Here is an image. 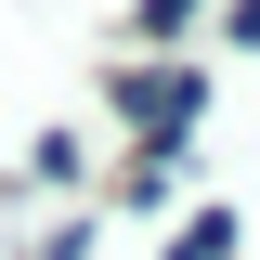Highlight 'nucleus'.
I'll list each match as a JSON object with an SVG mask.
<instances>
[{
  "instance_id": "1",
  "label": "nucleus",
  "mask_w": 260,
  "mask_h": 260,
  "mask_svg": "<svg viewBox=\"0 0 260 260\" xmlns=\"http://www.w3.org/2000/svg\"><path fill=\"white\" fill-rule=\"evenodd\" d=\"M117 117L143 130V156H182L195 117H208V65H156V52H130V65H117Z\"/></svg>"
},
{
  "instance_id": "2",
  "label": "nucleus",
  "mask_w": 260,
  "mask_h": 260,
  "mask_svg": "<svg viewBox=\"0 0 260 260\" xmlns=\"http://www.w3.org/2000/svg\"><path fill=\"white\" fill-rule=\"evenodd\" d=\"M195 13H208V0H130V26H117V39H130V52H169Z\"/></svg>"
},
{
  "instance_id": "3",
  "label": "nucleus",
  "mask_w": 260,
  "mask_h": 260,
  "mask_svg": "<svg viewBox=\"0 0 260 260\" xmlns=\"http://www.w3.org/2000/svg\"><path fill=\"white\" fill-rule=\"evenodd\" d=\"M169 260H234V208H195V221L169 234Z\"/></svg>"
}]
</instances>
